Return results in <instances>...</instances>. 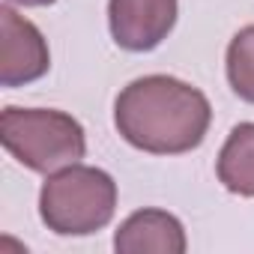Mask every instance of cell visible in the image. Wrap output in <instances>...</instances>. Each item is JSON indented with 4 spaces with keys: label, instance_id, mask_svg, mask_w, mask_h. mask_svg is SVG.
Wrapping results in <instances>:
<instances>
[{
    "label": "cell",
    "instance_id": "5",
    "mask_svg": "<svg viewBox=\"0 0 254 254\" xmlns=\"http://www.w3.org/2000/svg\"><path fill=\"white\" fill-rule=\"evenodd\" d=\"M111 36L126 51H153L177 24V0H111Z\"/></svg>",
    "mask_w": 254,
    "mask_h": 254
},
{
    "label": "cell",
    "instance_id": "8",
    "mask_svg": "<svg viewBox=\"0 0 254 254\" xmlns=\"http://www.w3.org/2000/svg\"><path fill=\"white\" fill-rule=\"evenodd\" d=\"M227 81L239 99L254 105V24L242 27L227 45Z\"/></svg>",
    "mask_w": 254,
    "mask_h": 254
},
{
    "label": "cell",
    "instance_id": "4",
    "mask_svg": "<svg viewBox=\"0 0 254 254\" xmlns=\"http://www.w3.org/2000/svg\"><path fill=\"white\" fill-rule=\"evenodd\" d=\"M48 66L51 54L39 27L12 6H0V84L21 87L39 81Z\"/></svg>",
    "mask_w": 254,
    "mask_h": 254
},
{
    "label": "cell",
    "instance_id": "2",
    "mask_svg": "<svg viewBox=\"0 0 254 254\" xmlns=\"http://www.w3.org/2000/svg\"><path fill=\"white\" fill-rule=\"evenodd\" d=\"M117 209V183L102 168L66 165L48 174L39 191V215L60 236H87L102 230Z\"/></svg>",
    "mask_w": 254,
    "mask_h": 254
},
{
    "label": "cell",
    "instance_id": "1",
    "mask_svg": "<svg viewBox=\"0 0 254 254\" xmlns=\"http://www.w3.org/2000/svg\"><path fill=\"white\" fill-rule=\"evenodd\" d=\"M209 123V99L171 75L138 78L114 102V126L123 141L153 156H180L200 147Z\"/></svg>",
    "mask_w": 254,
    "mask_h": 254
},
{
    "label": "cell",
    "instance_id": "6",
    "mask_svg": "<svg viewBox=\"0 0 254 254\" xmlns=\"http://www.w3.org/2000/svg\"><path fill=\"white\" fill-rule=\"evenodd\" d=\"M114 248L120 254H183L189 242L177 215L165 209H138L120 224Z\"/></svg>",
    "mask_w": 254,
    "mask_h": 254
},
{
    "label": "cell",
    "instance_id": "3",
    "mask_svg": "<svg viewBox=\"0 0 254 254\" xmlns=\"http://www.w3.org/2000/svg\"><path fill=\"white\" fill-rule=\"evenodd\" d=\"M0 141L18 165L36 174H54L87 153L81 123L54 108H3Z\"/></svg>",
    "mask_w": 254,
    "mask_h": 254
},
{
    "label": "cell",
    "instance_id": "7",
    "mask_svg": "<svg viewBox=\"0 0 254 254\" xmlns=\"http://www.w3.org/2000/svg\"><path fill=\"white\" fill-rule=\"evenodd\" d=\"M218 183L242 197H254V123H239L218 153Z\"/></svg>",
    "mask_w": 254,
    "mask_h": 254
},
{
    "label": "cell",
    "instance_id": "9",
    "mask_svg": "<svg viewBox=\"0 0 254 254\" xmlns=\"http://www.w3.org/2000/svg\"><path fill=\"white\" fill-rule=\"evenodd\" d=\"M9 3H15V6H51L54 0H9Z\"/></svg>",
    "mask_w": 254,
    "mask_h": 254
}]
</instances>
